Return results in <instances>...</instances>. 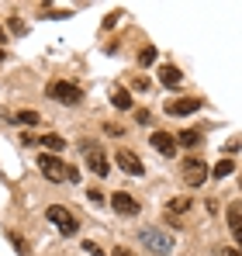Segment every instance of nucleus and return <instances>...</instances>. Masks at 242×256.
Returning <instances> with one entry per match:
<instances>
[{
	"label": "nucleus",
	"mask_w": 242,
	"mask_h": 256,
	"mask_svg": "<svg viewBox=\"0 0 242 256\" xmlns=\"http://www.w3.org/2000/svg\"><path fill=\"white\" fill-rule=\"evenodd\" d=\"M45 94H48L56 104H66V108H76L83 100V90L76 84H66V80H52V84L45 86Z\"/></svg>",
	"instance_id": "1"
},
{
	"label": "nucleus",
	"mask_w": 242,
	"mask_h": 256,
	"mask_svg": "<svg viewBox=\"0 0 242 256\" xmlns=\"http://www.w3.org/2000/svg\"><path fill=\"white\" fill-rule=\"evenodd\" d=\"M45 214H48V222H52L62 236H76L80 222H76V214L70 212V208H62V204H48V208H45Z\"/></svg>",
	"instance_id": "2"
},
{
	"label": "nucleus",
	"mask_w": 242,
	"mask_h": 256,
	"mask_svg": "<svg viewBox=\"0 0 242 256\" xmlns=\"http://www.w3.org/2000/svg\"><path fill=\"white\" fill-rule=\"evenodd\" d=\"M38 170L45 173V180L48 184H66V163L59 160V156H52V152H38Z\"/></svg>",
	"instance_id": "3"
},
{
	"label": "nucleus",
	"mask_w": 242,
	"mask_h": 256,
	"mask_svg": "<svg viewBox=\"0 0 242 256\" xmlns=\"http://www.w3.org/2000/svg\"><path fill=\"white\" fill-rule=\"evenodd\" d=\"M180 170H184V180H187L190 187H201L204 180L211 176V170H208V163H204L201 156H187V160L180 163Z\"/></svg>",
	"instance_id": "4"
},
{
	"label": "nucleus",
	"mask_w": 242,
	"mask_h": 256,
	"mask_svg": "<svg viewBox=\"0 0 242 256\" xmlns=\"http://www.w3.org/2000/svg\"><path fill=\"white\" fill-rule=\"evenodd\" d=\"M138 239H142L152 253H160V256H166L170 250H173V236H166V232H160V228H142Z\"/></svg>",
	"instance_id": "5"
},
{
	"label": "nucleus",
	"mask_w": 242,
	"mask_h": 256,
	"mask_svg": "<svg viewBox=\"0 0 242 256\" xmlns=\"http://www.w3.org/2000/svg\"><path fill=\"white\" fill-rule=\"evenodd\" d=\"M194 111H201V97H176V100L166 104V114H173V118H184V114H194Z\"/></svg>",
	"instance_id": "6"
},
{
	"label": "nucleus",
	"mask_w": 242,
	"mask_h": 256,
	"mask_svg": "<svg viewBox=\"0 0 242 256\" xmlns=\"http://www.w3.org/2000/svg\"><path fill=\"white\" fill-rule=\"evenodd\" d=\"M111 208H114L118 214H124V218H135V214L142 212V208H138V201H135L132 194H124V190L111 194Z\"/></svg>",
	"instance_id": "7"
},
{
	"label": "nucleus",
	"mask_w": 242,
	"mask_h": 256,
	"mask_svg": "<svg viewBox=\"0 0 242 256\" xmlns=\"http://www.w3.org/2000/svg\"><path fill=\"white\" fill-rule=\"evenodd\" d=\"M114 163H118L124 173H132V176H142L146 173V166H142V160L135 156V152H128V149H121V152H114Z\"/></svg>",
	"instance_id": "8"
},
{
	"label": "nucleus",
	"mask_w": 242,
	"mask_h": 256,
	"mask_svg": "<svg viewBox=\"0 0 242 256\" xmlns=\"http://www.w3.org/2000/svg\"><path fill=\"white\" fill-rule=\"evenodd\" d=\"M149 142H152V149L162 152V156H176V138H173V135H166V132H152Z\"/></svg>",
	"instance_id": "9"
},
{
	"label": "nucleus",
	"mask_w": 242,
	"mask_h": 256,
	"mask_svg": "<svg viewBox=\"0 0 242 256\" xmlns=\"http://www.w3.org/2000/svg\"><path fill=\"white\" fill-rule=\"evenodd\" d=\"M86 166L97 173V176H108V160H104V152L94 146V149H86Z\"/></svg>",
	"instance_id": "10"
},
{
	"label": "nucleus",
	"mask_w": 242,
	"mask_h": 256,
	"mask_svg": "<svg viewBox=\"0 0 242 256\" xmlns=\"http://www.w3.org/2000/svg\"><path fill=\"white\" fill-rule=\"evenodd\" d=\"M228 228H232V239H236V246L242 253V212L239 208H228Z\"/></svg>",
	"instance_id": "11"
},
{
	"label": "nucleus",
	"mask_w": 242,
	"mask_h": 256,
	"mask_svg": "<svg viewBox=\"0 0 242 256\" xmlns=\"http://www.w3.org/2000/svg\"><path fill=\"white\" fill-rule=\"evenodd\" d=\"M160 80H162V86H176L180 80H184V73H180L176 66L166 62V66H160Z\"/></svg>",
	"instance_id": "12"
},
{
	"label": "nucleus",
	"mask_w": 242,
	"mask_h": 256,
	"mask_svg": "<svg viewBox=\"0 0 242 256\" xmlns=\"http://www.w3.org/2000/svg\"><path fill=\"white\" fill-rule=\"evenodd\" d=\"M38 146L42 149H52V152H62V149H66V142H62L59 135H52V132H48V135H38Z\"/></svg>",
	"instance_id": "13"
},
{
	"label": "nucleus",
	"mask_w": 242,
	"mask_h": 256,
	"mask_svg": "<svg viewBox=\"0 0 242 256\" xmlns=\"http://www.w3.org/2000/svg\"><path fill=\"white\" fill-rule=\"evenodd\" d=\"M14 125H42V118H38V111H18Z\"/></svg>",
	"instance_id": "14"
},
{
	"label": "nucleus",
	"mask_w": 242,
	"mask_h": 256,
	"mask_svg": "<svg viewBox=\"0 0 242 256\" xmlns=\"http://www.w3.org/2000/svg\"><path fill=\"white\" fill-rule=\"evenodd\" d=\"M111 104L121 108V111H128V108H132V94H128V90H114V94H111Z\"/></svg>",
	"instance_id": "15"
},
{
	"label": "nucleus",
	"mask_w": 242,
	"mask_h": 256,
	"mask_svg": "<svg viewBox=\"0 0 242 256\" xmlns=\"http://www.w3.org/2000/svg\"><path fill=\"white\" fill-rule=\"evenodd\" d=\"M187 208H190V198H173V201H170V218L187 214Z\"/></svg>",
	"instance_id": "16"
},
{
	"label": "nucleus",
	"mask_w": 242,
	"mask_h": 256,
	"mask_svg": "<svg viewBox=\"0 0 242 256\" xmlns=\"http://www.w3.org/2000/svg\"><path fill=\"white\" fill-rule=\"evenodd\" d=\"M176 146H187V149H194V146H201V132H184V135L176 138Z\"/></svg>",
	"instance_id": "17"
},
{
	"label": "nucleus",
	"mask_w": 242,
	"mask_h": 256,
	"mask_svg": "<svg viewBox=\"0 0 242 256\" xmlns=\"http://www.w3.org/2000/svg\"><path fill=\"white\" fill-rule=\"evenodd\" d=\"M138 62H142V66H152V62H156V48H152V45L142 48V52H138Z\"/></svg>",
	"instance_id": "18"
},
{
	"label": "nucleus",
	"mask_w": 242,
	"mask_h": 256,
	"mask_svg": "<svg viewBox=\"0 0 242 256\" xmlns=\"http://www.w3.org/2000/svg\"><path fill=\"white\" fill-rule=\"evenodd\" d=\"M211 173H214V176H228V173H232V160H222Z\"/></svg>",
	"instance_id": "19"
},
{
	"label": "nucleus",
	"mask_w": 242,
	"mask_h": 256,
	"mask_svg": "<svg viewBox=\"0 0 242 256\" xmlns=\"http://www.w3.org/2000/svg\"><path fill=\"white\" fill-rule=\"evenodd\" d=\"M83 250H86L90 256H108L104 250H100V246H97V242H83Z\"/></svg>",
	"instance_id": "20"
},
{
	"label": "nucleus",
	"mask_w": 242,
	"mask_h": 256,
	"mask_svg": "<svg viewBox=\"0 0 242 256\" xmlns=\"http://www.w3.org/2000/svg\"><path fill=\"white\" fill-rule=\"evenodd\" d=\"M10 242H14V246H18V253H28V246H24V239H21V236H18V232H10Z\"/></svg>",
	"instance_id": "21"
},
{
	"label": "nucleus",
	"mask_w": 242,
	"mask_h": 256,
	"mask_svg": "<svg viewBox=\"0 0 242 256\" xmlns=\"http://www.w3.org/2000/svg\"><path fill=\"white\" fill-rule=\"evenodd\" d=\"M118 14H121V10H111V14L104 18V28H114V24H118Z\"/></svg>",
	"instance_id": "22"
},
{
	"label": "nucleus",
	"mask_w": 242,
	"mask_h": 256,
	"mask_svg": "<svg viewBox=\"0 0 242 256\" xmlns=\"http://www.w3.org/2000/svg\"><path fill=\"white\" fill-rule=\"evenodd\" d=\"M10 28H14V35H24L28 28H24V21H10Z\"/></svg>",
	"instance_id": "23"
},
{
	"label": "nucleus",
	"mask_w": 242,
	"mask_h": 256,
	"mask_svg": "<svg viewBox=\"0 0 242 256\" xmlns=\"http://www.w3.org/2000/svg\"><path fill=\"white\" fill-rule=\"evenodd\" d=\"M86 198H90L94 204H100V201H104V194H100V190H94V187H90V194H86Z\"/></svg>",
	"instance_id": "24"
},
{
	"label": "nucleus",
	"mask_w": 242,
	"mask_h": 256,
	"mask_svg": "<svg viewBox=\"0 0 242 256\" xmlns=\"http://www.w3.org/2000/svg\"><path fill=\"white\" fill-rule=\"evenodd\" d=\"M114 256H135V253H132V250H124V246H118V250H114Z\"/></svg>",
	"instance_id": "25"
},
{
	"label": "nucleus",
	"mask_w": 242,
	"mask_h": 256,
	"mask_svg": "<svg viewBox=\"0 0 242 256\" xmlns=\"http://www.w3.org/2000/svg\"><path fill=\"white\" fill-rule=\"evenodd\" d=\"M222 256H242V253H232V250H222Z\"/></svg>",
	"instance_id": "26"
},
{
	"label": "nucleus",
	"mask_w": 242,
	"mask_h": 256,
	"mask_svg": "<svg viewBox=\"0 0 242 256\" xmlns=\"http://www.w3.org/2000/svg\"><path fill=\"white\" fill-rule=\"evenodd\" d=\"M4 59H7V52H4V45H0V62H4Z\"/></svg>",
	"instance_id": "27"
},
{
	"label": "nucleus",
	"mask_w": 242,
	"mask_h": 256,
	"mask_svg": "<svg viewBox=\"0 0 242 256\" xmlns=\"http://www.w3.org/2000/svg\"><path fill=\"white\" fill-rule=\"evenodd\" d=\"M0 42H7V35H4V28H0Z\"/></svg>",
	"instance_id": "28"
},
{
	"label": "nucleus",
	"mask_w": 242,
	"mask_h": 256,
	"mask_svg": "<svg viewBox=\"0 0 242 256\" xmlns=\"http://www.w3.org/2000/svg\"><path fill=\"white\" fill-rule=\"evenodd\" d=\"M239 187H242V180H239Z\"/></svg>",
	"instance_id": "29"
}]
</instances>
